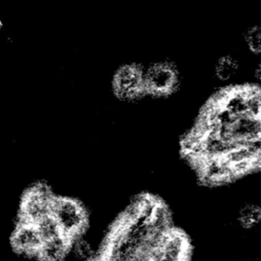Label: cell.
Segmentation results:
<instances>
[{
  "label": "cell",
  "mask_w": 261,
  "mask_h": 261,
  "mask_svg": "<svg viewBox=\"0 0 261 261\" xmlns=\"http://www.w3.org/2000/svg\"><path fill=\"white\" fill-rule=\"evenodd\" d=\"M52 214L63 233L75 242L85 234L88 227V215L84 205L76 199L56 196Z\"/></svg>",
  "instance_id": "cell-1"
},
{
  "label": "cell",
  "mask_w": 261,
  "mask_h": 261,
  "mask_svg": "<svg viewBox=\"0 0 261 261\" xmlns=\"http://www.w3.org/2000/svg\"><path fill=\"white\" fill-rule=\"evenodd\" d=\"M179 71L176 66L170 63H155L144 68L146 96L167 97L179 88Z\"/></svg>",
  "instance_id": "cell-2"
},
{
  "label": "cell",
  "mask_w": 261,
  "mask_h": 261,
  "mask_svg": "<svg viewBox=\"0 0 261 261\" xmlns=\"http://www.w3.org/2000/svg\"><path fill=\"white\" fill-rule=\"evenodd\" d=\"M55 197L48 186L43 184L33 186L21 198L17 219L35 223L44 216L52 214Z\"/></svg>",
  "instance_id": "cell-3"
},
{
  "label": "cell",
  "mask_w": 261,
  "mask_h": 261,
  "mask_svg": "<svg viewBox=\"0 0 261 261\" xmlns=\"http://www.w3.org/2000/svg\"><path fill=\"white\" fill-rule=\"evenodd\" d=\"M112 88L115 96L124 102H133L145 96L144 67L134 64L121 66L113 75Z\"/></svg>",
  "instance_id": "cell-4"
},
{
  "label": "cell",
  "mask_w": 261,
  "mask_h": 261,
  "mask_svg": "<svg viewBox=\"0 0 261 261\" xmlns=\"http://www.w3.org/2000/svg\"><path fill=\"white\" fill-rule=\"evenodd\" d=\"M9 242L14 252L26 258L35 260H37L42 245V240L35 225L19 219L15 222Z\"/></svg>",
  "instance_id": "cell-5"
},
{
  "label": "cell",
  "mask_w": 261,
  "mask_h": 261,
  "mask_svg": "<svg viewBox=\"0 0 261 261\" xmlns=\"http://www.w3.org/2000/svg\"><path fill=\"white\" fill-rule=\"evenodd\" d=\"M73 242L62 236L43 242L38 252V261H64L72 252Z\"/></svg>",
  "instance_id": "cell-6"
},
{
  "label": "cell",
  "mask_w": 261,
  "mask_h": 261,
  "mask_svg": "<svg viewBox=\"0 0 261 261\" xmlns=\"http://www.w3.org/2000/svg\"><path fill=\"white\" fill-rule=\"evenodd\" d=\"M260 206L255 202H247L237 212L236 222L243 231H254L260 225Z\"/></svg>",
  "instance_id": "cell-7"
},
{
  "label": "cell",
  "mask_w": 261,
  "mask_h": 261,
  "mask_svg": "<svg viewBox=\"0 0 261 261\" xmlns=\"http://www.w3.org/2000/svg\"><path fill=\"white\" fill-rule=\"evenodd\" d=\"M240 62L231 55H225L216 61L214 66V76L219 82L228 83L234 81L240 73Z\"/></svg>",
  "instance_id": "cell-8"
},
{
  "label": "cell",
  "mask_w": 261,
  "mask_h": 261,
  "mask_svg": "<svg viewBox=\"0 0 261 261\" xmlns=\"http://www.w3.org/2000/svg\"><path fill=\"white\" fill-rule=\"evenodd\" d=\"M32 224L35 225V228L38 230L40 237L42 240V243L45 241L65 236L52 214L44 216L35 223Z\"/></svg>",
  "instance_id": "cell-9"
},
{
  "label": "cell",
  "mask_w": 261,
  "mask_h": 261,
  "mask_svg": "<svg viewBox=\"0 0 261 261\" xmlns=\"http://www.w3.org/2000/svg\"><path fill=\"white\" fill-rule=\"evenodd\" d=\"M260 29L259 26L251 27L245 34V42L249 50L254 55H259L260 53Z\"/></svg>",
  "instance_id": "cell-10"
},
{
  "label": "cell",
  "mask_w": 261,
  "mask_h": 261,
  "mask_svg": "<svg viewBox=\"0 0 261 261\" xmlns=\"http://www.w3.org/2000/svg\"><path fill=\"white\" fill-rule=\"evenodd\" d=\"M4 22H3V18H2L1 16H0V38H1L2 35H3V34L4 33Z\"/></svg>",
  "instance_id": "cell-11"
},
{
  "label": "cell",
  "mask_w": 261,
  "mask_h": 261,
  "mask_svg": "<svg viewBox=\"0 0 261 261\" xmlns=\"http://www.w3.org/2000/svg\"><path fill=\"white\" fill-rule=\"evenodd\" d=\"M0 1H1V0H0Z\"/></svg>",
  "instance_id": "cell-12"
}]
</instances>
